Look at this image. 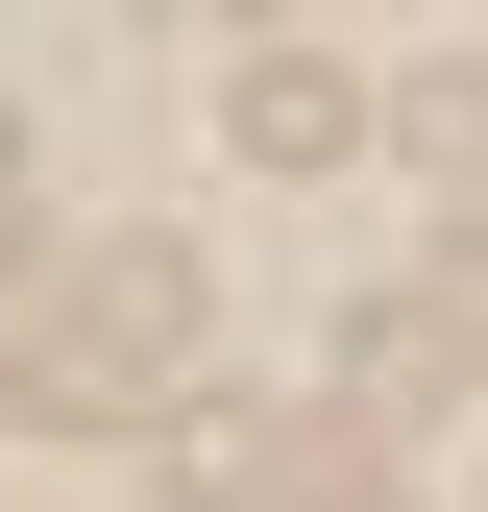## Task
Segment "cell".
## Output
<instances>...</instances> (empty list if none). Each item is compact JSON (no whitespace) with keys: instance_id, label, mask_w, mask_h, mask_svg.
Listing matches in <instances>:
<instances>
[{"instance_id":"cell-1","label":"cell","mask_w":488,"mask_h":512,"mask_svg":"<svg viewBox=\"0 0 488 512\" xmlns=\"http://www.w3.org/2000/svg\"><path fill=\"white\" fill-rule=\"evenodd\" d=\"M196 366V244H74V220H25V439H74V415H122V391H171Z\"/></svg>"},{"instance_id":"cell-2","label":"cell","mask_w":488,"mask_h":512,"mask_svg":"<svg viewBox=\"0 0 488 512\" xmlns=\"http://www.w3.org/2000/svg\"><path fill=\"white\" fill-rule=\"evenodd\" d=\"M366 122H391L366 49H318V25H244V49H220V147H244V171H342Z\"/></svg>"},{"instance_id":"cell-3","label":"cell","mask_w":488,"mask_h":512,"mask_svg":"<svg viewBox=\"0 0 488 512\" xmlns=\"http://www.w3.org/2000/svg\"><path fill=\"white\" fill-rule=\"evenodd\" d=\"M269 464H318L269 391H171V415H147V488H171V512H269Z\"/></svg>"},{"instance_id":"cell-4","label":"cell","mask_w":488,"mask_h":512,"mask_svg":"<svg viewBox=\"0 0 488 512\" xmlns=\"http://www.w3.org/2000/svg\"><path fill=\"white\" fill-rule=\"evenodd\" d=\"M464 391H488V342H464L440 293H366L342 317V415H464Z\"/></svg>"},{"instance_id":"cell-5","label":"cell","mask_w":488,"mask_h":512,"mask_svg":"<svg viewBox=\"0 0 488 512\" xmlns=\"http://www.w3.org/2000/svg\"><path fill=\"white\" fill-rule=\"evenodd\" d=\"M391 147L440 171L464 220H488V49H440V74H391Z\"/></svg>"},{"instance_id":"cell-6","label":"cell","mask_w":488,"mask_h":512,"mask_svg":"<svg viewBox=\"0 0 488 512\" xmlns=\"http://www.w3.org/2000/svg\"><path fill=\"white\" fill-rule=\"evenodd\" d=\"M293 512H415V488H391V464H342V439H318V488H293Z\"/></svg>"},{"instance_id":"cell-7","label":"cell","mask_w":488,"mask_h":512,"mask_svg":"<svg viewBox=\"0 0 488 512\" xmlns=\"http://www.w3.org/2000/svg\"><path fill=\"white\" fill-rule=\"evenodd\" d=\"M440 317H464V342H488V220H464V244H440Z\"/></svg>"}]
</instances>
